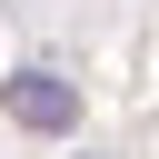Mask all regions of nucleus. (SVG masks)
<instances>
[{
    "label": "nucleus",
    "instance_id": "nucleus-1",
    "mask_svg": "<svg viewBox=\"0 0 159 159\" xmlns=\"http://www.w3.org/2000/svg\"><path fill=\"white\" fill-rule=\"evenodd\" d=\"M0 109H10L30 139H60V129H80V89H70L60 70H10V80H0Z\"/></svg>",
    "mask_w": 159,
    "mask_h": 159
}]
</instances>
